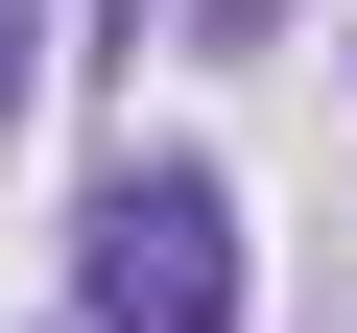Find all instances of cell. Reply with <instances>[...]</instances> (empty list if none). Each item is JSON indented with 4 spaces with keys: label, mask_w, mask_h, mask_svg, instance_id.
Here are the masks:
<instances>
[{
    "label": "cell",
    "mask_w": 357,
    "mask_h": 333,
    "mask_svg": "<svg viewBox=\"0 0 357 333\" xmlns=\"http://www.w3.org/2000/svg\"><path fill=\"white\" fill-rule=\"evenodd\" d=\"M191 48H286V0H191Z\"/></svg>",
    "instance_id": "cell-2"
},
{
    "label": "cell",
    "mask_w": 357,
    "mask_h": 333,
    "mask_svg": "<svg viewBox=\"0 0 357 333\" xmlns=\"http://www.w3.org/2000/svg\"><path fill=\"white\" fill-rule=\"evenodd\" d=\"M24 48H48V0H0V119H24Z\"/></svg>",
    "instance_id": "cell-3"
},
{
    "label": "cell",
    "mask_w": 357,
    "mask_h": 333,
    "mask_svg": "<svg viewBox=\"0 0 357 333\" xmlns=\"http://www.w3.org/2000/svg\"><path fill=\"white\" fill-rule=\"evenodd\" d=\"M72 309H96V333H238V191H215V143H119V166H96Z\"/></svg>",
    "instance_id": "cell-1"
}]
</instances>
